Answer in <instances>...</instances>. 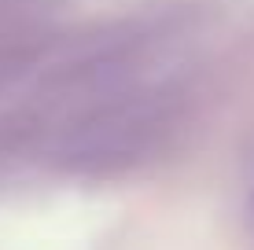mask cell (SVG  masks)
<instances>
[{
    "label": "cell",
    "mask_w": 254,
    "mask_h": 250,
    "mask_svg": "<svg viewBox=\"0 0 254 250\" xmlns=\"http://www.w3.org/2000/svg\"><path fill=\"white\" fill-rule=\"evenodd\" d=\"M251 192H254V188H251Z\"/></svg>",
    "instance_id": "cell-1"
}]
</instances>
